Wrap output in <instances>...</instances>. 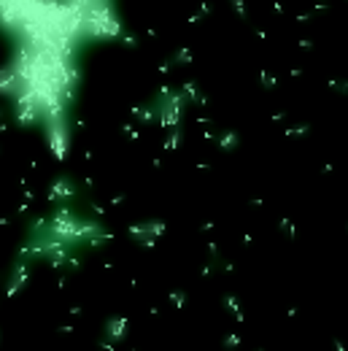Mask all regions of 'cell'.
Masks as SVG:
<instances>
[{
	"instance_id": "obj_1",
	"label": "cell",
	"mask_w": 348,
	"mask_h": 351,
	"mask_svg": "<svg viewBox=\"0 0 348 351\" xmlns=\"http://www.w3.org/2000/svg\"><path fill=\"white\" fill-rule=\"evenodd\" d=\"M16 51H19V44H16V33L8 27V22L0 16V76L14 65L16 60Z\"/></svg>"
}]
</instances>
